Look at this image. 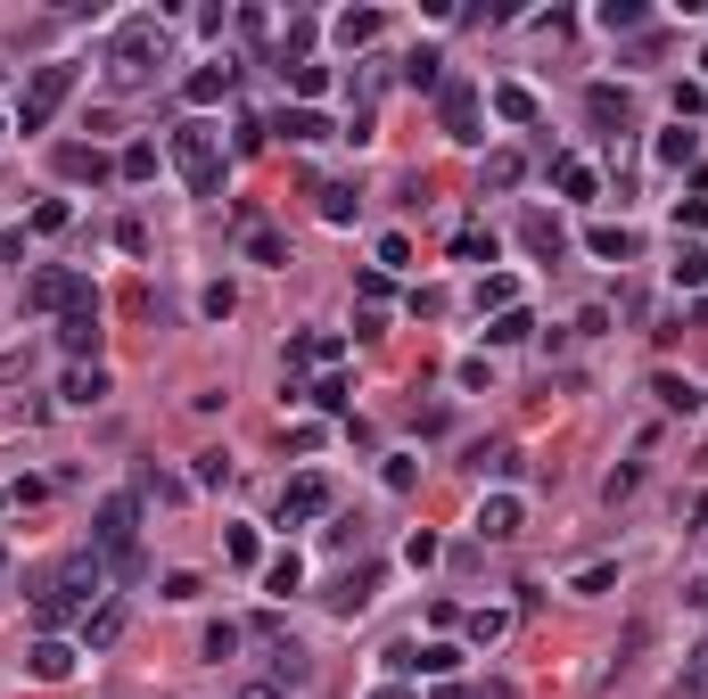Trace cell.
I'll return each instance as SVG.
<instances>
[{"mask_svg":"<svg viewBox=\"0 0 708 699\" xmlns=\"http://www.w3.org/2000/svg\"><path fill=\"white\" fill-rule=\"evenodd\" d=\"M330 511V478H297L281 494V526H297V519H322Z\"/></svg>","mask_w":708,"mask_h":699,"instance_id":"cell-10","label":"cell"},{"mask_svg":"<svg viewBox=\"0 0 708 699\" xmlns=\"http://www.w3.org/2000/svg\"><path fill=\"white\" fill-rule=\"evenodd\" d=\"M371 699H412V691H404V683H380V691H371Z\"/></svg>","mask_w":708,"mask_h":699,"instance_id":"cell-44","label":"cell"},{"mask_svg":"<svg viewBox=\"0 0 708 699\" xmlns=\"http://www.w3.org/2000/svg\"><path fill=\"white\" fill-rule=\"evenodd\" d=\"M99 395H108V371H99V363L67 378V404H99Z\"/></svg>","mask_w":708,"mask_h":699,"instance_id":"cell-33","label":"cell"},{"mask_svg":"<svg viewBox=\"0 0 708 699\" xmlns=\"http://www.w3.org/2000/svg\"><path fill=\"white\" fill-rule=\"evenodd\" d=\"M0 568H9V552H0Z\"/></svg>","mask_w":708,"mask_h":699,"instance_id":"cell-47","label":"cell"},{"mask_svg":"<svg viewBox=\"0 0 708 699\" xmlns=\"http://www.w3.org/2000/svg\"><path fill=\"white\" fill-rule=\"evenodd\" d=\"M692 157H700V132H684V124H676V132L659 140V165H692Z\"/></svg>","mask_w":708,"mask_h":699,"instance_id":"cell-35","label":"cell"},{"mask_svg":"<svg viewBox=\"0 0 708 699\" xmlns=\"http://www.w3.org/2000/svg\"><path fill=\"white\" fill-rule=\"evenodd\" d=\"M281 140H297V148H314V140H330V116H314V108H288L281 124H273Z\"/></svg>","mask_w":708,"mask_h":699,"instance_id":"cell-16","label":"cell"},{"mask_svg":"<svg viewBox=\"0 0 708 699\" xmlns=\"http://www.w3.org/2000/svg\"><path fill=\"white\" fill-rule=\"evenodd\" d=\"M436 67H445L436 50H412L404 58V82H412V91H445V75H436Z\"/></svg>","mask_w":708,"mask_h":699,"instance_id":"cell-23","label":"cell"},{"mask_svg":"<svg viewBox=\"0 0 708 699\" xmlns=\"http://www.w3.org/2000/svg\"><path fill=\"white\" fill-rule=\"evenodd\" d=\"M453 256H462V264H494V239H486V230H462V239H453Z\"/></svg>","mask_w":708,"mask_h":699,"instance_id":"cell-38","label":"cell"},{"mask_svg":"<svg viewBox=\"0 0 708 699\" xmlns=\"http://www.w3.org/2000/svg\"><path fill=\"white\" fill-rule=\"evenodd\" d=\"M354 181H322V223H354Z\"/></svg>","mask_w":708,"mask_h":699,"instance_id":"cell-24","label":"cell"},{"mask_svg":"<svg viewBox=\"0 0 708 699\" xmlns=\"http://www.w3.org/2000/svg\"><path fill=\"white\" fill-rule=\"evenodd\" d=\"M288 91H297V99H322V91H330V67H314V58H305V67H288Z\"/></svg>","mask_w":708,"mask_h":699,"instance_id":"cell-34","label":"cell"},{"mask_svg":"<svg viewBox=\"0 0 708 699\" xmlns=\"http://www.w3.org/2000/svg\"><path fill=\"white\" fill-rule=\"evenodd\" d=\"M297 584H305V560H297V552L264 560V592H297Z\"/></svg>","mask_w":708,"mask_h":699,"instance_id":"cell-25","label":"cell"},{"mask_svg":"<svg viewBox=\"0 0 708 699\" xmlns=\"http://www.w3.org/2000/svg\"><path fill=\"white\" fill-rule=\"evenodd\" d=\"M586 116L601 124V132H627V124H635V108H627V91H610V82H593V91H586Z\"/></svg>","mask_w":708,"mask_h":699,"instance_id":"cell-13","label":"cell"},{"mask_svg":"<svg viewBox=\"0 0 708 699\" xmlns=\"http://www.w3.org/2000/svg\"><path fill=\"white\" fill-rule=\"evenodd\" d=\"M519 247H528V256H544V264H552L560 247H569V230H560L552 215H528V223H519Z\"/></svg>","mask_w":708,"mask_h":699,"instance_id":"cell-15","label":"cell"},{"mask_svg":"<svg viewBox=\"0 0 708 699\" xmlns=\"http://www.w3.org/2000/svg\"><path fill=\"white\" fill-rule=\"evenodd\" d=\"M157 50H165V26H157V17H132V26H116L108 82H116V91H140V82L157 75Z\"/></svg>","mask_w":708,"mask_h":699,"instance_id":"cell-2","label":"cell"},{"mask_svg":"<svg viewBox=\"0 0 708 699\" xmlns=\"http://www.w3.org/2000/svg\"><path fill=\"white\" fill-rule=\"evenodd\" d=\"M26 667H33V683H67V675H75V642H58V633H41Z\"/></svg>","mask_w":708,"mask_h":699,"instance_id":"cell-12","label":"cell"},{"mask_svg":"<svg viewBox=\"0 0 708 699\" xmlns=\"http://www.w3.org/2000/svg\"><path fill=\"white\" fill-rule=\"evenodd\" d=\"M586 247H593V256H610V264H627V256H635V230H627V223H593Z\"/></svg>","mask_w":708,"mask_h":699,"instance_id":"cell-18","label":"cell"},{"mask_svg":"<svg viewBox=\"0 0 708 699\" xmlns=\"http://www.w3.org/2000/svg\"><path fill=\"white\" fill-rule=\"evenodd\" d=\"M232 650H239V626H232V618H223V626H206V659L223 667V659H232Z\"/></svg>","mask_w":708,"mask_h":699,"instance_id":"cell-37","label":"cell"},{"mask_svg":"<svg viewBox=\"0 0 708 699\" xmlns=\"http://www.w3.org/2000/svg\"><path fill=\"white\" fill-rule=\"evenodd\" d=\"M232 82H239V67L232 58H206V67L181 82V99H190V108H215V99H232Z\"/></svg>","mask_w":708,"mask_h":699,"instance_id":"cell-8","label":"cell"},{"mask_svg":"<svg viewBox=\"0 0 708 699\" xmlns=\"http://www.w3.org/2000/svg\"><path fill=\"white\" fill-rule=\"evenodd\" d=\"M174 174L190 181L198 198H215V189H223V148H215L206 124H181V132H174Z\"/></svg>","mask_w":708,"mask_h":699,"instance_id":"cell-3","label":"cell"},{"mask_svg":"<svg viewBox=\"0 0 708 699\" xmlns=\"http://www.w3.org/2000/svg\"><path fill=\"white\" fill-rule=\"evenodd\" d=\"M528 329H535V322H528V313L511 305V313H494V322H486V346H519Z\"/></svg>","mask_w":708,"mask_h":699,"instance_id":"cell-30","label":"cell"},{"mask_svg":"<svg viewBox=\"0 0 708 699\" xmlns=\"http://www.w3.org/2000/svg\"><path fill=\"white\" fill-rule=\"evenodd\" d=\"M239 699H288V691H281V683H247Z\"/></svg>","mask_w":708,"mask_h":699,"instance_id":"cell-42","label":"cell"},{"mask_svg":"<svg viewBox=\"0 0 708 699\" xmlns=\"http://www.w3.org/2000/svg\"><path fill=\"white\" fill-rule=\"evenodd\" d=\"M552 181L569 189V198H593V165H586V157H560V165H552Z\"/></svg>","mask_w":708,"mask_h":699,"instance_id":"cell-28","label":"cell"},{"mask_svg":"<svg viewBox=\"0 0 708 699\" xmlns=\"http://www.w3.org/2000/svg\"><path fill=\"white\" fill-rule=\"evenodd\" d=\"M124 626H132V618H124V601H99V609H82V642H91V650L124 642Z\"/></svg>","mask_w":708,"mask_h":699,"instance_id":"cell-14","label":"cell"},{"mask_svg":"<svg viewBox=\"0 0 708 699\" xmlns=\"http://www.w3.org/2000/svg\"><path fill=\"white\" fill-rule=\"evenodd\" d=\"M593 17H601V33H635V26H642L651 9H642V0H601Z\"/></svg>","mask_w":708,"mask_h":699,"instance_id":"cell-21","label":"cell"},{"mask_svg":"<svg viewBox=\"0 0 708 699\" xmlns=\"http://www.w3.org/2000/svg\"><path fill=\"white\" fill-rule=\"evenodd\" d=\"M700 675H708V642H700V650H692V683H700Z\"/></svg>","mask_w":708,"mask_h":699,"instance_id":"cell-43","label":"cell"},{"mask_svg":"<svg viewBox=\"0 0 708 699\" xmlns=\"http://www.w3.org/2000/svg\"><path fill=\"white\" fill-rule=\"evenodd\" d=\"M494 116L503 124H535V99L519 91V82H503V91H494Z\"/></svg>","mask_w":708,"mask_h":699,"instance_id":"cell-31","label":"cell"},{"mask_svg":"<svg viewBox=\"0 0 708 699\" xmlns=\"http://www.w3.org/2000/svg\"><path fill=\"white\" fill-rule=\"evenodd\" d=\"M116 174H124V181H149V174H157V140H132V148L116 157Z\"/></svg>","mask_w":708,"mask_h":699,"instance_id":"cell-26","label":"cell"},{"mask_svg":"<svg viewBox=\"0 0 708 699\" xmlns=\"http://www.w3.org/2000/svg\"><path fill=\"white\" fill-rule=\"evenodd\" d=\"M429 699H462V683H436V691H429Z\"/></svg>","mask_w":708,"mask_h":699,"instance_id":"cell-45","label":"cell"},{"mask_svg":"<svg viewBox=\"0 0 708 699\" xmlns=\"http://www.w3.org/2000/svg\"><path fill=\"white\" fill-rule=\"evenodd\" d=\"M58 174H67V181H108V157H99V148H58Z\"/></svg>","mask_w":708,"mask_h":699,"instance_id":"cell-17","label":"cell"},{"mask_svg":"<svg viewBox=\"0 0 708 699\" xmlns=\"http://www.w3.org/2000/svg\"><path fill=\"white\" fill-rule=\"evenodd\" d=\"M470 642H503V633H511V609H470Z\"/></svg>","mask_w":708,"mask_h":699,"instance_id":"cell-27","label":"cell"},{"mask_svg":"<svg viewBox=\"0 0 708 699\" xmlns=\"http://www.w3.org/2000/svg\"><path fill=\"white\" fill-rule=\"evenodd\" d=\"M676 288H708V247H676Z\"/></svg>","mask_w":708,"mask_h":699,"instance_id":"cell-32","label":"cell"},{"mask_svg":"<svg viewBox=\"0 0 708 699\" xmlns=\"http://www.w3.org/2000/svg\"><path fill=\"white\" fill-rule=\"evenodd\" d=\"M0 140H9V116H0Z\"/></svg>","mask_w":708,"mask_h":699,"instance_id":"cell-46","label":"cell"},{"mask_svg":"<svg viewBox=\"0 0 708 699\" xmlns=\"http://www.w3.org/2000/svg\"><path fill=\"white\" fill-rule=\"evenodd\" d=\"M511 461H519L511 444H486V453H478V470H486V478H511Z\"/></svg>","mask_w":708,"mask_h":699,"instance_id":"cell-41","label":"cell"},{"mask_svg":"<svg viewBox=\"0 0 708 699\" xmlns=\"http://www.w3.org/2000/svg\"><path fill=\"white\" fill-rule=\"evenodd\" d=\"M26 305H33V313H58V305H91V288H82L75 272H33V280H26Z\"/></svg>","mask_w":708,"mask_h":699,"instance_id":"cell-5","label":"cell"},{"mask_svg":"<svg viewBox=\"0 0 708 699\" xmlns=\"http://www.w3.org/2000/svg\"><path fill=\"white\" fill-rule=\"evenodd\" d=\"M58 346H67V354H99V296H91V305H67Z\"/></svg>","mask_w":708,"mask_h":699,"instance_id":"cell-11","label":"cell"},{"mask_svg":"<svg viewBox=\"0 0 708 699\" xmlns=\"http://www.w3.org/2000/svg\"><path fill=\"white\" fill-rule=\"evenodd\" d=\"M519 174H528V157H519V148H494V157H486V189H511Z\"/></svg>","mask_w":708,"mask_h":699,"instance_id":"cell-29","label":"cell"},{"mask_svg":"<svg viewBox=\"0 0 708 699\" xmlns=\"http://www.w3.org/2000/svg\"><path fill=\"white\" fill-rule=\"evenodd\" d=\"M371 584H380V568H354V577H346L338 592H330V609H338V618H354V609L371 601Z\"/></svg>","mask_w":708,"mask_h":699,"instance_id":"cell-20","label":"cell"},{"mask_svg":"<svg viewBox=\"0 0 708 699\" xmlns=\"http://www.w3.org/2000/svg\"><path fill=\"white\" fill-rule=\"evenodd\" d=\"M247 256H256V264H288V239H281V230H247Z\"/></svg>","mask_w":708,"mask_h":699,"instance_id":"cell-36","label":"cell"},{"mask_svg":"<svg viewBox=\"0 0 708 699\" xmlns=\"http://www.w3.org/2000/svg\"><path fill=\"white\" fill-rule=\"evenodd\" d=\"M91 543H99V560H108L116 577H140V502L132 494H108V502H99Z\"/></svg>","mask_w":708,"mask_h":699,"instance_id":"cell-1","label":"cell"},{"mask_svg":"<svg viewBox=\"0 0 708 699\" xmlns=\"http://www.w3.org/2000/svg\"><path fill=\"white\" fill-rule=\"evenodd\" d=\"M436 124H445L453 140H486L478 132V91L470 82H445V91H436Z\"/></svg>","mask_w":708,"mask_h":699,"instance_id":"cell-6","label":"cell"},{"mask_svg":"<svg viewBox=\"0 0 708 699\" xmlns=\"http://www.w3.org/2000/svg\"><path fill=\"white\" fill-rule=\"evenodd\" d=\"M651 395H659L668 412H692V404H700V387H692V378H676V371H659V378H651Z\"/></svg>","mask_w":708,"mask_h":699,"instance_id":"cell-22","label":"cell"},{"mask_svg":"<svg viewBox=\"0 0 708 699\" xmlns=\"http://www.w3.org/2000/svg\"><path fill=\"white\" fill-rule=\"evenodd\" d=\"M380 33H387L380 9H346V17H338V41H346V50H363V41H380Z\"/></svg>","mask_w":708,"mask_h":699,"instance_id":"cell-19","label":"cell"},{"mask_svg":"<svg viewBox=\"0 0 708 699\" xmlns=\"http://www.w3.org/2000/svg\"><path fill=\"white\" fill-rule=\"evenodd\" d=\"M387 667L395 675H453V667H462V650H453V642H429V650H387Z\"/></svg>","mask_w":708,"mask_h":699,"instance_id":"cell-9","label":"cell"},{"mask_svg":"<svg viewBox=\"0 0 708 699\" xmlns=\"http://www.w3.org/2000/svg\"><path fill=\"white\" fill-rule=\"evenodd\" d=\"M519 526H528V502H519V494H486V502H478V535H486V543H511Z\"/></svg>","mask_w":708,"mask_h":699,"instance_id":"cell-7","label":"cell"},{"mask_svg":"<svg viewBox=\"0 0 708 699\" xmlns=\"http://www.w3.org/2000/svg\"><path fill=\"white\" fill-rule=\"evenodd\" d=\"M75 67H67V58H58V67H33V82H26V108H17V132H41V124H50L58 108H67V99H75Z\"/></svg>","mask_w":708,"mask_h":699,"instance_id":"cell-4","label":"cell"},{"mask_svg":"<svg viewBox=\"0 0 708 699\" xmlns=\"http://www.w3.org/2000/svg\"><path fill=\"white\" fill-rule=\"evenodd\" d=\"M198 305H206V322H232V305H239V296H232V280H215V288L198 296Z\"/></svg>","mask_w":708,"mask_h":699,"instance_id":"cell-39","label":"cell"},{"mask_svg":"<svg viewBox=\"0 0 708 699\" xmlns=\"http://www.w3.org/2000/svg\"><path fill=\"white\" fill-rule=\"evenodd\" d=\"M223 552H232L239 568H256V526H232V535H223Z\"/></svg>","mask_w":708,"mask_h":699,"instance_id":"cell-40","label":"cell"}]
</instances>
